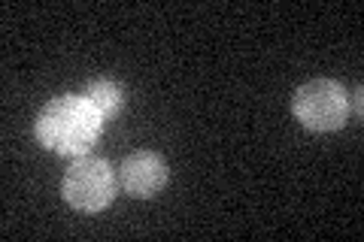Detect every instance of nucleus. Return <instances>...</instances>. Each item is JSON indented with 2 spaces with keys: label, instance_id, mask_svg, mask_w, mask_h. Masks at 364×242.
I'll list each match as a JSON object with an SVG mask.
<instances>
[{
  "label": "nucleus",
  "instance_id": "423d86ee",
  "mask_svg": "<svg viewBox=\"0 0 364 242\" xmlns=\"http://www.w3.org/2000/svg\"><path fill=\"white\" fill-rule=\"evenodd\" d=\"M349 106H355V115L361 119V88H355V97L349 100Z\"/></svg>",
  "mask_w": 364,
  "mask_h": 242
},
{
  "label": "nucleus",
  "instance_id": "f03ea898",
  "mask_svg": "<svg viewBox=\"0 0 364 242\" xmlns=\"http://www.w3.org/2000/svg\"><path fill=\"white\" fill-rule=\"evenodd\" d=\"M119 172L104 158L79 155L64 172L61 194L79 212H104L119 194Z\"/></svg>",
  "mask_w": 364,
  "mask_h": 242
},
{
  "label": "nucleus",
  "instance_id": "39448f33",
  "mask_svg": "<svg viewBox=\"0 0 364 242\" xmlns=\"http://www.w3.org/2000/svg\"><path fill=\"white\" fill-rule=\"evenodd\" d=\"M82 97L97 109V115L104 121L116 119L119 109L124 106V91H122V85L112 82V79H95V82H88Z\"/></svg>",
  "mask_w": 364,
  "mask_h": 242
},
{
  "label": "nucleus",
  "instance_id": "20e7f679",
  "mask_svg": "<svg viewBox=\"0 0 364 242\" xmlns=\"http://www.w3.org/2000/svg\"><path fill=\"white\" fill-rule=\"evenodd\" d=\"M167 176H170L167 160L158 152H149V148L128 155L119 164V185L128 191L131 197H140V200L155 197V194L167 185Z\"/></svg>",
  "mask_w": 364,
  "mask_h": 242
},
{
  "label": "nucleus",
  "instance_id": "f257e3e1",
  "mask_svg": "<svg viewBox=\"0 0 364 242\" xmlns=\"http://www.w3.org/2000/svg\"><path fill=\"white\" fill-rule=\"evenodd\" d=\"M104 131V119L82 94H61L49 100L37 115L33 133L40 145L58 155H85Z\"/></svg>",
  "mask_w": 364,
  "mask_h": 242
},
{
  "label": "nucleus",
  "instance_id": "7ed1b4c3",
  "mask_svg": "<svg viewBox=\"0 0 364 242\" xmlns=\"http://www.w3.org/2000/svg\"><path fill=\"white\" fill-rule=\"evenodd\" d=\"M294 119L310 131H340L349 121V94L334 79H313L294 91Z\"/></svg>",
  "mask_w": 364,
  "mask_h": 242
}]
</instances>
